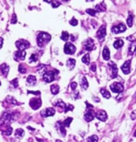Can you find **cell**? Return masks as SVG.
<instances>
[{
	"instance_id": "1",
	"label": "cell",
	"mask_w": 136,
	"mask_h": 142,
	"mask_svg": "<svg viewBox=\"0 0 136 142\" xmlns=\"http://www.w3.org/2000/svg\"><path fill=\"white\" fill-rule=\"evenodd\" d=\"M51 40V36L46 32H40L37 36V45L39 47H43L48 42Z\"/></svg>"
},
{
	"instance_id": "2",
	"label": "cell",
	"mask_w": 136,
	"mask_h": 142,
	"mask_svg": "<svg viewBox=\"0 0 136 142\" xmlns=\"http://www.w3.org/2000/svg\"><path fill=\"white\" fill-rule=\"evenodd\" d=\"M55 74H57V70L45 72V74L43 75V78H44V80H45V82L50 83L55 79Z\"/></svg>"
},
{
	"instance_id": "3",
	"label": "cell",
	"mask_w": 136,
	"mask_h": 142,
	"mask_svg": "<svg viewBox=\"0 0 136 142\" xmlns=\"http://www.w3.org/2000/svg\"><path fill=\"white\" fill-rule=\"evenodd\" d=\"M31 46L30 42L25 40H19L18 42H16V47L19 49V50L24 51L25 49H27Z\"/></svg>"
},
{
	"instance_id": "4",
	"label": "cell",
	"mask_w": 136,
	"mask_h": 142,
	"mask_svg": "<svg viewBox=\"0 0 136 142\" xmlns=\"http://www.w3.org/2000/svg\"><path fill=\"white\" fill-rule=\"evenodd\" d=\"M126 26H125V24H123V23H119L118 25L117 26H113L111 28V32L113 33H115V34H118V33H120V32H123L126 31Z\"/></svg>"
},
{
	"instance_id": "5",
	"label": "cell",
	"mask_w": 136,
	"mask_h": 142,
	"mask_svg": "<svg viewBox=\"0 0 136 142\" xmlns=\"http://www.w3.org/2000/svg\"><path fill=\"white\" fill-rule=\"evenodd\" d=\"M76 51V47L71 42H67L64 46V52L67 55H73Z\"/></svg>"
},
{
	"instance_id": "6",
	"label": "cell",
	"mask_w": 136,
	"mask_h": 142,
	"mask_svg": "<svg viewBox=\"0 0 136 142\" xmlns=\"http://www.w3.org/2000/svg\"><path fill=\"white\" fill-rule=\"evenodd\" d=\"M41 105H42V101L38 98H33L30 101V106L33 108V110H36L38 108H40Z\"/></svg>"
},
{
	"instance_id": "7",
	"label": "cell",
	"mask_w": 136,
	"mask_h": 142,
	"mask_svg": "<svg viewBox=\"0 0 136 142\" xmlns=\"http://www.w3.org/2000/svg\"><path fill=\"white\" fill-rule=\"evenodd\" d=\"M110 89L113 92H116V93H119V92H123V86L118 82H114L113 84H111Z\"/></svg>"
},
{
	"instance_id": "8",
	"label": "cell",
	"mask_w": 136,
	"mask_h": 142,
	"mask_svg": "<svg viewBox=\"0 0 136 142\" xmlns=\"http://www.w3.org/2000/svg\"><path fill=\"white\" fill-rule=\"evenodd\" d=\"M83 47L85 50L87 51H92L94 49V42L92 39H87L86 41L83 42Z\"/></svg>"
},
{
	"instance_id": "9",
	"label": "cell",
	"mask_w": 136,
	"mask_h": 142,
	"mask_svg": "<svg viewBox=\"0 0 136 142\" xmlns=\"http://www.w3.org/2000/svg\"><path fill=\"white\" fill-rule=\"evenodd\" d=\"M25 55H26V52L22 50H19L14 54V59L16 61H21V60L25 59Z\"/></svg>"
},
{
	"instance_id": "10",
	"label": "cell",
	"mask_w": 136,
	"mask_h": 142,
	"mask_svg": "<svg viewBox=\"0 0 136 142\" xmlns=\"http://www.w3.org/2000/svg\"><path fill=\"white\" fill-rule=\"evenodd\" d=\"M106 34H107V29H106V26L103 25V26H101L99 28V30L96 32V37L98 38L99 40H101L106 36Z\"/></svg>"
},
{
	"instance_id": "11",
	"label": "cell",
	"mask_w": 136,
	"mask_h": 142,
	"mask_svg": "<svg viewBox=\"0 0 136 142\" xmlns=\"http://www.w3.org/2000/svg\"><path fill=\"white\" fill-rule=\"evenodd\" d=\"M55 115V109L54 108H47L45 110H43L41 112V115L43 117H48Z\"/></svg>"
},
{
	"instance_id": "12",
	"label": "cell",
	"mask_w": 136,
	"mask_h": 142,
	"mask_svg": "<svg viewBox=\"0 0 136 142\" xmlns=\"http://www.w3.org/2000/svg\"><path fill=\"white\" fill-rule=\"evenodd\" d=\"M121 70L124 74H129L131 71V61L130 60H127L124 64L122 65Z\"/></svg>"
},
{
	"instance_id": "13",
	"label": "cell",
	"mask_w": 136,
	"mask_h": 142,
	"mask_svg": "<svg viewBox=\"0 0 136 142\" xmlns=\"http://www.w3.org/2000/svg\"><path fill=\"white\" fill-rule=\"evenodd\" d=\"M109 68H110V72H111V77H112V78L117 77V75H118L117 66L114 64L113 62H110V63H109Z\"/></svg>"
},
{
	"instance_id": "14",
	"label": "cell",
	"mask_w": 136,
	"mask_h": 142,
	"mask_svg": "<svg viewBox=\"0 0 136 142\" xmlns=\"http://www.w3.org/2000/svg\"><path fill=\"white\" fill-rule=\"evenodd\" d=\"M96 117L98 118L99 120H101V121H106L107 118H108V115H107V113L105 112L104 110H100L97 112V114H96Z\"/></svg>"
},
{
	"instance_id": "15",
	"label": "cell",
	"mask_w": 136,
	"mask_h": 142,
	"mask_svg": "<svg viewBox=\"0 0 136 142\" xmlns=\"http://www.w3.org/2000/svg\"><path fill=\"white\" fill-rule=\"evenodd\" d=\"M0 72L1 74L4 76V77H7L8 76V74H9V66L7 64H2L1 65V67H0Z\"/></svg>"
},
{
	"instance_id": "16",
	"label": "cell",
	"mask_w": 136,
	"mask_h": 142,
	"mask_svg": "<svg viewBox=\"0 0 136 142\" xmlns=\"http://www.w3.org/2000/svg\"><path fill=\"white\" fill-rule=\"evenodd\" d=\"M94 113L92 112L91 110H88L86 113H85L84 115V119L87 121V122H90V121H92V120L94 119Z\"/></svg>"
},
{
	"instance_id": "17",
	"label": "cell",
	"mask_w": 136,
	"mask_h": 142,
	"mask_svg": "<svg viewBox=\"0 0 136 142\" xmlns=\"http://www.w3.org/2000/svg\"><path fill=\"white\" fill-rule=\"evenodd\" d=\"M106 9H107V7H106L104 2L100 3V4H97L95 6V10L98 11V12H104V11H106Z\"/></svg>"
},
{
	"instance_id": "18",
	"label": "cell",
	"mask_w": 136,
	"mask_h": 142,
	"mask_svg": "<svg viewBox=\"0 0 136 142\" xmlns=\"http://www.w3.org/2000/svg\"><path fill=\"white\" fill-rule=\"evenodd\" d=\"M27 83L30 84L31 86L35 85V84H36V78H35L34 76H33V75L28 76V78H27Z\"/></svg>"
},
{
	"instance_id": "19",
	"label": "cell",
	"mask_w": 136,
	"mask_h": 142,
	"mask_svg": "<svg viewBox=\"0 0 136 142\" xmlns=\"http://www.w3.org/2000/svg\"><path fill=\"white\" fill-rule=\"evenodd\" d=\"M103 58L105 60H109V58H110V52H109L107 46L104 48L103 50Z\"/></svg>"
},
{
	"instance_id": "20",
	"label": "cell",
	"mask_w": 136,
	"mask_h": 142,
	"mask_svg": "<svg viewBox=\"0 0 136 142\" xmlns=\"http://www.w3.org/2000/svg\"><path fill=\"white\" fill-rule=\"evenodd\" d=\"M81 86H82V90H87L88 89V81H87L85 77L82 78V79H81Z\"/></svg>"
},
{
	"instance_id": "21",
	"label": "cell",
	"mask_w": 136,
	"mask_h": 142,
	"mask_svg": "<svg viewBox=\"0 0 136 142\" xmlns=\"http://www.w3.org/2000/svg\"><path fill=\"white\" fill-rule=\"evenodd\" d=\"M24 136V131H23V129H21V128H19V129H17L16 131H15V138H21L22 137Z\"/></svg>"
},
{
	"instance_id": "22",
	"label": "cell",
	"mask_w": 136,
	"mask_h": 142,
	"mask_svg": "<svg viewBox=\"0 0 136 142\" xmlns=\"http://www.w3.org/2000/svg\"><path fill=\"white\" fill-rule=\"evenodd\" d=\"M135 51H136V41H133L131 42V45H130V48H129V54L132 55Z\"/></svg>"
},
{
	"instance_id": "23",
	"label": "cell",
	"mask_w": 136,
	"mask_h": 142,
	"mask_svg": "<svg viewBox=\"0 0 136 142\" xmlns=\"http://www.w3.org/2000/svg\"><path fill=\"white\" fill-rule=\"evenodd\" d=\"M50 90H51V92L54 94V95H56L59 92V86L58 85H56V84H53L51 87H50Z\"/></svg>"
},
{
	"instance_id": "24",
	"label": "cell",
	"mask_w": 136,
	"mask_h": 142,
	"mask_svg": "<svg viewBox=\"0 0 136 142\" xmlns=\"http://www.w3.org/2000/svg\"><path fill=\"white\" fill-rule=\"evenodd\" d=\"M123 44H124L123 41L118 39V40H116V41H115V42L113 43V46H114L116 49H119L121 46H123Z\"/></svg>"
},
{
	"instance_id": "25",
	"label": "cell",
	"mask_w": 136,
	"mask_h": 142,
	"mask_svg": "<svg viewBox=\"0 0 136 142\" xmlns=\"http://www.w3.org/2000/svg\"><path fill=\"white\" fill-rule=\"evenodd\" d=\"M75 64H76V61L74 59H72V58H70V59L67 61V66L69 67V68L70 69H72L74 67H75Z\"/></svg>"
},
{
	"instance_id": "26",
	"label": "cell",
	"mask_w": 136,
	"mask_h": 142,
	"mask_svg": "<svg viewBox=\"0 0 136 142\" xmlns=\"http://www.w3.org/2000/svg\"><path fill=\"white\" fill-rule=\"evenodd\" d=\"M56 106L57 108H59V110H60V109H64V110H65V108H66V104L61 101V100H57V101L56 102Z\"/></svg>"
},
{
	"instance_id": "27",
	"label": "cell",
	"mask_w": 136,
	"mask_h": 142,
	"mask_svg": "<svg viewBox=\"0 0 136 142\" xmlns=\"http://www.w3.org/2000/svg\"><path fill=\"white\" fill-rule=\"evenodd\" d=\"M101 93H102V95H103L106 99H109V98L111 97L109 92H108V90H106V89H101Z\"/></svg>"
},
{
	"instance_id": "28",
	"label": "cell",
	"mask_w": 136,
	"mask_h": 142,
	"mask_svg": "<svg viewBox=\"0 0 136 142\" xmlns=\"http://www.w3.org/2000/svg\"><path fill=\"white\" fill-rule=\"evenodd\" d=\"M19 73H21V74L26 73V72H27V67H26V66H25V65H23V64L19 65Z\"/></svg>"
},
{
	"instance_id": "29",
	"label": "cell",
	"mask_w": 136,
	"mask_h": 142,
	"mask_svg": "<svg viewBox=\"0 0 136 142\" xmlns=\"http://www.w3.org/2000/svg\"><path fill=\"white\" fill-rule=\"evenodd\" d=\"M82 61L86 65H89L90 63V55L87 54V55H84L82 56Z\"/></svg>"
},
{
	"instance_id": "30",
	"label": "cell",
	"mask_w": 136,
	"mask_h": 142,
	"mask_svg": "<svg viewBox=\"0 0 136 142\" xmlns=\"http://www.w3.org/2000/svg\"><path fill=\"white\" fill-rule=\"evenodd\" d=\"M69 38H70V34L68 33L67 32H62V34H61V40H63V41L67 42L69 40Z\"/></svg>"
},
{
	"instance_id": "31",
	"label": "cell",
	"mask_w": 136,
	"mask_h": 142,
	"mask_svg": "<svg viewBox=\"0 0 136 142\" xmlns=\"http://www.w3.org/2000/svg\"><path fill=\"white\" fill-rule=\"evenodd\" d=\"M71 121H72V118L71 117H69L68 119H66L63 123H62V125L65 126V127H68V126H70V125H71Z\"/></svg>"
},
{
	"instance_id": "32",
	"label": "cell",
	"mask_w": 136,
	"mask_h": 142,
	"mask_svg": "<svg viewBox=\"0 0 136 142\" xmlns=\"http://www.w3.org/2000/svg\"><path fill=\"white\" fill-rule=\"evenodd\" d=\"M38 60V55H31V57H30V59H29V62L30 63H33V62H36Z\"/></svg>"
},
{
	"instance_id": "33",
	"label": "cell",
	"mask_w": 136,
	"mask_h": 142,
	"mask_svg": "<svg viewBox=\"0 0 136 142\" xmlns=\"http://www.w3.org/2000/svg\"><path fill=\"white\" fill-rule=\"evenodd\" d=\"M86 12L89 14V15H91V16H95L96 15V10L95 9H92V8H88L86 9Z\"/></svg>"
},
{
	"instance_id": "34",
	"label": "cell",
	"mask_w": 136,
	"mask_h": 142,
	"mask_svg": "<svg viewBox=\"0 0 136 142\" xmlns=\"http://www.w3.org/2000/svg\"><path fill=\"white\" fill-rule=\"evenodd\" d=\"M11 133H12V128H11L10 126L7 127V129L3 131V134H5V135H7V136H9V135H11Z\"/></svg>"
},
{
	"instance_id": "35",
	"label": "cell",
	"mask_w": 136,
	"mask_h": 142,
	"mask_svg": "<svg viewBox=\"0 0 136 142\" xmlns=\"http://www.w3.org/2000/svg\"><path fill=\"white\" fill-rule=\"evenodd\" d=\"M132 18H133V17H132V15H129V18H128V19H127V23H128V26L129 27H131L132 26Z\"/></svg>"
},
{
	"instance_id": "36",
	"label": "cell",
	"mask_w": 136,
	"mask_h": 142,
	"mask_svg": "<svg viewBox=\"0 0 136 142\" xmlns=\"http://www.w3.org/2000/svg\"><path fill=\"white\" fill-rule=\"evenodd\" d=\"M98 140V138H97V136H92V137H90L88 138V141L90 142H97Z\"/></svg>"
},
{
	"instance_id": "37",
	"label": "cell",
	"mask_w": 136,
	"mask_h": 142,
	"mask_svg": "<svg viewBox=\"0 0 136 142\" xmlns=\"http://www.w3.org/2000/svg\"><path fill=\"white\" fill-rule=\"evenodd\" d=\"M50 3H51V6L53 8H58L59 5H60V3L58 1H51Z\"/></svg>"
},
{
	"instance_id": "38",
	"label": "cell",
	"mask_w": 136,
	"mask_h": 142,
	"mask_svg": "<svg viewBox=\"0 0 136 142\" xmlns=\"http://www.w3.org/2000/svg\"><path fill=\"white\" fill-rule=\"evenodd\" d=\"M70 24H71V25H72V26H76V25L78 24V20H77L76 18H73L72 19H71V20H70Z\"/></svg>"
},
{
	"instance_id": "39",
	"label": "cell",
	"mask_w": 136,
	"mask_h": 142,
	"mask_svg": "<svg viewBox=\"0 0 136 142\" xmlns=\"http://www.w3.org/2000/svg\"><path fill=\"white\" fill-rule=\"evenodd\" d=\"M10 84L13 86L14 88H17L18 87V79L17 78H15V79H13L11 82H10Z\"/></svg>"
},
{
	"instance_id": "40",
	"label": "cell",
	"mask_w": 136,
	"mask_h": 142,
	"mask_svg": "<svg viewBox=\"0 0 136 142\" xmlns=\"http://www.w3.org/2000/svg\"><path fill=\"white\" fill-rule=\"evenodd\" d=\"M73 110V106L72 105H71V104H69V105L68 106H66V108H65V112L66 113H67V112H68V111H72Z\"/></svg>"
},
{
	"instance_id": "41",
	"label": "cell",
	"mask_w": 136,
	"mask_h": 142,
	"mask_svg": "<svg viewBox=\"0 0 136 142\" xmlns=\"http://www.w3.org/2000/svg\"><path fill=\"white\" fill-rule=\"evenodd\" d=\"M16 22H17V16H16V14H13L12 19H11V23H12V24H15Z\"/></svg>"
},
{
	"instance_id": "42",
	"label": "cell",
	"mask_w": 136,
	"mask_h": 142,
	"mask_svg": "<svg viewBox=\"0 0 136 142\" xmlns=\"http://www.w3.org/2000/svg\"><path fill=\"white\" fill-rule=\"evenodd\" d=\"M28 93H30V94H34V95H37V96L40 95V92H32V91H28Z\"/></svg>"
},
{
	"instance_id": "43",
	"label": "cell",
	"mask_w": 136,
	"mask_h": 142,
	"mask_svg": "<svg viewBox=\"0 0 136 142\" xmlns=\"http://www.w3.org/2000/svg\"><path fill=\"white\" fill-rule=\"evenodd\" d=\"M71 88L72 90H76V88H77V83L76 82H72L71 84Z\"/></svg>"
},
{
	"instance_id": "44",
	"label": "cell",
	"mask_w": 136,
	"mask_h": 142,
	"mask_svg": "<svg viewBox=\"0 0 136 142\" xmlns=\"http://www.w3.org/2000/svg\"><path fill=\"white\" fill-rule=\"evenodd\" d=\"M131 118L132 120H134V119H136V111H134L132 114H131Z\"/></svg>"
},
{
	"instance_id": "45",
	"label": "cell",
	"mask_w": 136,
	"mask_h": 142,
	"mask_svg": "<svg viewBox=\"0 0 136 142\" xmlns=\"http://www.w3.org/2000/svg\"><path fill=\"white\" fill-rule=\"evenodd\" d=\"M95 69H96V66H95V65H92V66H91V70H92V71H93V72H94V71H95Z\"/></svg>"
},
{
	"instance_id": "46",
	"label": "cell",
	"mask_w": 136,
	"mask_h": 142,
	"mask_svg": "<svg viewBox=\"0 0 136 142\" xmlns=\"http://www.w3.org/2000/svg\"><path fill=\"white\" fill-rule=\"evenodd\" d=\"M3 38H0V49H1V47L3 46Z\"/></svg>"
},
{
	"instance_id": "47",
	"label": "cell",
	"mask_w": 136,
	"mask_h": 142,
	"mask_svg": "<svg viewBox=\"0 0 136 142\" xmlns=\"http://www.w3.org/2000/svg\"><path fill=\"white\" fill-rule=\"evenodd\" d=\"M28 129H30V131L32 130V131H34V129L33 128V127H31V126H28Z\"/></svg>"
},
{
	"instance_id": "48",
	"label": "cell",
	"mask_w": 136,
	"mask_h": 142,
	"mask_svg": "<svg viewBox=\"0 0 136 142\" xmlns=\"http://www.w3.org/2000/svg\"><path fill=\"white\" fill-rule=\"evenodd\" d=\"M87 2H91V1H94V0H86Z\"/></svg>"
},
{
	"instance_id": "49",
	"label": "cell",
	"mask_w": 136,
	"mask_h": 142,
	"mask_svg": "<svg viewBox=\"0 0 136 142\" xmlns=\"http://www.w3.org/2000/svg\"><path fill=\"white\" fill-rule=\"evenodd\" d=\"M62 1H64V2H67V1H69V0H62Z\"/></svg>"
},
{
	"instance_id": "50",
	"label": "cell",
	"mask_w": 136,
	"mask_h": 142,
	"mask_svg": "<svg viewBox=\"0 0 136 142\" xmlns=\"http://www.w3.org/2000/svg\"><path fill=\"white\" fill-rule=\"evenodd\" d=\"M134 137H136V131H135V133H134Z\"/></svg>"
},
{
	"instance_id": "51",
	"label": "cell",
	"mask_w": 136,
	"mask_h": 142,
	"mask_svg": "<svg viewBox=\"0 0 136 142\" xmlns=\"http://www.w3.org/2000/svg\"><path fill=\"white\" fill-rule=\"evenodd\" d=\"M56 142H61V141H59V140H56Z\"/></svg>"
},
{
	"instance_id": "52",
	"label": "cell",
	"mask_w": 136,
	"mask_h": 142,
	"mask_svg": "<svg viewBox=\"0 0 136 142\" xmlns=\"http://www.w3.org/2000/svg\"><path fill=\"white\" fill-rule=\"evenodd\" d=\"M0 85H1V81H0Z\"/></svg>"
}]
</instances>
